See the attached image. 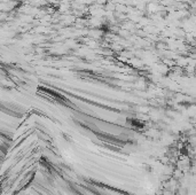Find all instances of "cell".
<instances>
[{
  "mask_svg": "<svg viewBox=\"0 0 196 195\" xmlns=\"http://www.w3.org/2000/svg\"><path fill=\"white\" fill-rule=\"evenodd\" d=\"M192 7L193 8H196V0L194 1V2H192Z\"/></svg>",
  "mask_w": 196,
  "mask_h": 195,
  "instance_id": "obj_1",
  "label": "cell"
}]
</instances>
